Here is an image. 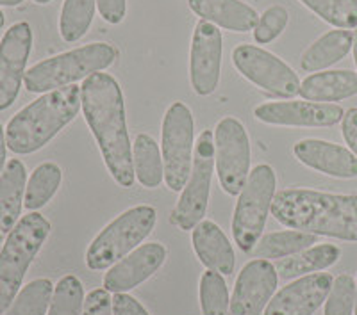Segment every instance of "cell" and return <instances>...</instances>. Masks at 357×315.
<instances>
[{"mask_svg": "<svg viewBox=\"0 0 357 315\" xmlns=\"http://www.w3.org/2000/svg\"><path fill=\"white\" fill-rule=\"evenodd\" d=\"M81 98L86 123L97 139L111 177L120 187H132L136 173L122 88L109 73L98 72L84 79Z\"/></svg>", "mask_w": 357, "mask_h": 315, "instance_id": "obj_1", "label": "cell"}, {"mask_svg": "<svg viewBox=\"0 0 357 315\" xmlns=\"http://www.w3.org/2000/svg\"><path fill=\"white\" fill-rule=\"evenodd\" d=\"M272 216L289 230L357 243V196L311 189L275 194Z\"/></svg>", "mask_w": 357, "mask_h": 315, "instance_id": "obj_2", "label": "cell"}, {"mask_svg": "<svg viewBox=\"0 0 357 315\" xmlns=\"http://www.w3.org/2000/svg\"><path fill=\"white\" fill-rule=\"evenodd\" d=\"M81 109V88L77 84L45 93L11 118L6 129L8 148L18 155L34 154L72 123Z\"/></svg>", "mask_w": 357, "mask_h": 315, "instance_id": "obj_3", "label": "cell"}, {"mask_svg": "<svg viewBox=\"0 0 357 315\" xmlns=\"http://www.w3.org/2000/svg\"><path fill=\"white\" fill-rule=\"evenodd\" d=\"M118 59V50L109 43H91L70 52L49 57L25 72L29 93H49L66 88L93 73L104 72Z\"/></svg>", "mask_w": 357, "mask_h": 315, "instance_id": "obj_4", "label": "cell"}, {"mask_svg": "<svg viewBox=\"0 0 357 315\" xmlns=\"http://www.w3.org/2000/svg\"><path fill=\"white\" fill-rule=\"evenodd\" d=\"M50 234V223L38 212L24 216L0 250V315L11 307L29 266Z\"/></svg>", "mask_w": 357, "mask_h": 315, "instance_id": "obj_5", "label": "cell"}, {"mask_svg": "<svg viewBox=\"0 0 357 315\" xmlns=\"http://www.w3.org/2000/svg\"><path fill=\"white\" fill-rule=\"evenodd\" d=\"M155 219L158 214L151 205H138L126 210L89 244L86 251V266L93 271L113 267L152 234Z\"/></svg>", "mask_w": 357, "mask_h": 315, "instance_id": "obj_6", "label": "cell"}, {"mask_svg": "<svg viewBox=\"0 0 357 315\" xmlns=\"http://www.w3.org/2000/svg\"><path fill=\"white\" fill-rule=\"evenodd\" d=\"M275 187V171L268 164H259L248 175L232 216L234 243L243 253H252L259 243L268 214L272 212Z\"/></svg>", "mask_w": 357, "mask_h": 315, "instance_id": "obj_7", "label": "cell"}, {"mask_svg": "<svg viewBox=\"0 0 357 315\" xmlns=\"http://www.w3.org/2000/svg\"><path fill=\"white\" fill-rule=\"evenodd\" d=\"M193 114L183 102L168 107L161 130V157L168 189L183 191L193 166Z\"/></svg>", "mask_w": 357, "mask_h": 315, "instance_id": "obj_8", "label": "cell"}, {"mask_svg": "<svg viewBox=\"0 0 357 315\" xmlns=\"http://www.w3.org/2000/svg\"><path fill=\"white\" fill-rule=\"evenodd\" d=\"M213 171H215V134L211 130H204L195 143L190 178L172 212V223L178 230L190 232L200 221H204L209 203Z\"/></svg>", "mask_w": 357, "mask_h": 315, "instance_id": "obj_9", "label": "cell"}, {"mask_svg": "<svg viewBox=\"0 0 357 315\" xmlns=\"http://www.w3.org/2000/svg\"><path fill=\"white\" fill-rule=\"evenodd\" d=\"M215 168L229 196L243 191L250 175V139L240 120L227 116L215 129Z\"/></svg>", "mask_w": 357, "mask_h": 315, "instance_id": "obj_10", "label": "cell"}, {"mask_svg": "<svg viewBox=\"0 0 357 315\" xmlns=\"http://www.w3.org/2000/svg\"><path fill=\"white\" fill-rule=\"evenodd\" d=\"M236 70L247 81L279 98H293L301 93V84L296 73L282 59L268 50L254 45H238L232 52Z\"/></svg>", "mask_w": 357, "mask_h": 315, "instance_id": "obj_11", "label": "cell"}, {"mask_svg": "<svg viewBox=\"0 0 357 315\" xmlns=\"http://www.w3.org/2000/svg\"><path fill=\"white\" fill-rule=\"evenodd\" d=\"M222 33L215 24L200 20L190 50V81L199 97L216 91L222 72Z\"/></svg>", "mask_w": 357, "mask_h": 315, "instance_id": "obj_12", "label": "cell"}, {"mask_svg": "<svg viewBox=\"0 0 357 315\" xmlns=\"http://www.w3.org/2000/svg\"><path fill=\"white\" fill-rule=\"evenodd\" d=\"M33 50V29L18 22L8 29L0 43V111L15 104L25 77V66Z\"/></svg>", "mask_w": 357, "mask_h": 315, "instance_id": "obj_13", "label": "cell"}, {"mask_svg": "<svg viewBox=\"0 0 357 315\" xmlns=\"http://www.w3.org/2000/svg\"><path fill=\"white\" fill-rule=\"evenodd\" d=\"M279 282L277 269L270 260L248 262L238 275L229 315H261L273 298Z\"/></svg>", "mask_w": 357, "mask_h": 315, "instance_id": "obj_14", "label": "cell"}, {"mask_svg": "<svg viewBox=\"0 0 357 315\" xmlns=\"http://www.w3.org/2000/svg\"><path fill=\"white\" fill-rule=\"evenodd\" d=\"M254 116L266 125L275 127H333L345 116L336 104L320 102H270L257 105Z\"/></svg>", "mask_w": 357, "mask_h": 315, "instance_id": "obj_15", "label": "cell"}, {"mask_svg": "<svg viewBox=\"0 0 357 315\" xmlns=\"http://www.w3.org/2000/svg\"><path fill=\"white\" fill-rule=\"evenodd\" d=\"M333 282L327 273L302 276L270 299L264 315H312L327 299Z\"/></svg>", "mask_w": 357, "mask_h": 315, "instance_id": "obj_16", "label": "cell"}, {"mask_svg": "<svg viewBox=\"0 0 357 315\" xmlns=\"http://www.w3.org/2000/svg\"><path fill=\"white\" fill-rule=\"evenodd\" d=\"M167 260V248L159 243H146L114 264L104 276V289L113 294L127 292L151 278Z\"/></svg>", "mask_w": 357, "mask_h": 315, "instance_id": "obj_17", "label": "cell"}, {"mask_svg": "<svg viewBox=\"0 0 357 315\" xmlns=\"http://www.w3.org/2000/svg\"><path fill=\"white\" fill-rule=\"evenodd\" d=\"M293 154L304 166L334 178H357V157L350 150L321 139H302Z\"/></svg>", "mask_w": 357, "mask_h": 315, "instance_id": "obj_18", "label": "cell"}, {"mask_svg": "<svg viewBox=\"0 0 357 315\" xmlns=\"http://www.w3.org/2000/svg\"><path fill=\"white\" fill-rule=\"evenodd\" d=\"M193 250L200 262L209 269L223 276L232 275L234 271V250L229 243L227 235L213 221H200L193 228Z\"/></svg>", "mask_w": 357, "mask_h": 315, "instance_id": "obj_19", "label": "cell"}, {"mask_svg": "<svg viewBox=\"0 0 357 315\" xmlns=\"http://www.w3.org/2000/svg\"><path fill=\"white\" fill-rule=\"evenodd\" d=\"M188 4L200 20L211 22L232 33H250L259 22L256 9L241 0H188Z\"/></svg>", "mask_w": 357, "mask_h": 315, "instance_id": "obj_20", "label": "cell"}, {"mask_svg": "<svg viewBox=\"0 0 357 315\" xmlns=\"http://www.w3.org/2000/svg\"><path fill=\"white\" fill-rule=\"evenodd\" d=\"M301 95L307 102H340L357 95V73L350 70H331L312 73L301 84Z\"/></svg>", "mask_w": 357, "mask_h": 315, "instance_id": "obj_21", "label": "cell"}, {"mask_svg": "<svg viewBox=\"0 0 357 315\" xmlns=\"http://www.w3.org/2000/svg\"><path fill=\"white\" fill-rule=\"evenodd\" d=\"M25 166L11 159L0 175V234H9L17 227L27 187Z\"/></svg>", "mask_w": 357, "mask_h": 315, "instance_id": "obj_22", "label": "cell"}, {"mask_svg": "<svg viewBox=\"0 0 357 315\" xmlns=\"http://www.w3.org/2000/svg\"><path fill=\"white\" fill-rule=\"evenodd\" d=\"M354 47V34L347 29L329 31L302 54L301 68L304 72H320L340 63Z\"/></svg>", "mask_w": 357, "mask_h": 315, "instance_id": "obj_23", "label": "cell"}, {"mask_svg": "<svg viewBox=\"0 0 357 315\" xmlns=\"http://www.w3.org/2000/svg\"><path fill=\"white\" fill-rule=\"evenodd\" d=\"M341 250L333 244H318L311 246L301 253L291 255L289 259L280 260L275 266L277 275L282 280H293L298 276L314 275L324 271L327 267L334 266L340 260Z\"/></svg>", "mask_w": 357, "mask_h": 315, "instance_id": "obj_24", "label": "cell"}, {"mask_svg": "<svg viewBox=\"0 0 357 315\" xmlns=\"http://www.w3.org/2000/svg\"><path fill=\"white\" fill-rule=\"evenodd\" d=\"M132 164L138 182L146 189H155L165 180L161 150L158 143L146 134L136 136L132 146Z\"/></svg>", "mask_w": 357, "mask_h": 315, "instance_id": "obj_25", "label": "cell"}, {"mask_svg": "<svg viewBox=\"0 0 357 315\" xmlns=\"http://www.w3.org/2000/svg\"><path fill=\"white\" fill-rule=\"evenodd\" d=\"M318 235L305 234V232L298 230H286V232H275V234H268L259 239L257 246L254 248L252 255L256 259H286L291 255L301 253V251L307 250L312 244H317Z\"/></svg>", "mask_w": 357, "mask_h": 315, "instance_id": "obj_26", "label": "cell"}, {"mask_svg": "<svg viewBox=\"0 0 357 315\" xmlns=\"http://www.w3.org/2000/svg\"><path fill=\"white\" fill-rule=\"evenodd\" d=\"M63 180L61 168L54 162H43L33 171L29 178L27 187H25V200L24 205L27 210H38L45 207L54 194L57 193Z\"/></svg>", "mask_w": 357, "mask_h": 315, "instance_id": "obj_27", "label": "cell"}, {"mask_svg": "<svg viewBox=\"0 0 357 315\" xmlns=\"http://www.w3.org/2000/svg\"><path fill=\"white\" fill-rule=\"evenodd\" d=\"M95 0H65L59 18V33L66 43H75L88 33L95 17Z\"/></svg>", "mask_w": 357, "mask_h": 315, "instance_id": "obj_28", "label": "cell"}, {"mask_svg": "<svg viewBox=\"0 0 357 315\" xmlns=\"http://www.w3.org/2000/svg\"><path fill=\"white\" fill-rule=\"evenodd\" d=\"M54 296V285L49 278H38L27 283L4 315H45Z\"/></svg>", "mask_w": 357, "mask_h": 315, "instance_id": "obj_29", "label": "cell"}, {"mask_svg": "<svg viewBox=\"0 0 357 315\" xmlns=\"http://www.w3.org/2000/svg\"><path fill=\"white\" fill-rule=\"evenodd\" d=\"M305 8L337 29L357 27V0H301Z\"/></svg>", "mask_w": 357, "mask_h": 315, "instance_id": "obj_30", "label": "cell"}, {"mask_svg": "<svg viewBox=\"0 0 357 315\" xmlns=\"http://www.w3.org/2000/svg\"><path fill=\"white\" fill-rule=\"evenodd\" d=\"M84 307V289L81 280L68 275L57 282L54 287L49 315H82Z\"/></svg>", "mask_w": 357, "mask_h": 315, "instance_id": "obj_31", "label": "cell"}, {"mask_svg": "<svg viewBox=\"0 0 357 315\" xmlns=\"http://www.w3.org/2000/svg\"><path fill=\"white\" fill-rule=\"evenodd\" d=\"M200 308L204 315H229V291L220 273L207 271L200 278Z\"/></svg>", "mask_w": 357, "mask_h": 315, "instance_id": "obj_32", "label": "cell"}, {"mask_svg": "<svg viewBox=\"0 0 357 315\" xmlns=\"http://www.w3.org/2000/svg\"><path fill=\"white\" fill-rule=\"evenodd\" d=\"M356 308V282L352 276L340 275L333 282L325 299V315H352Z\"/></svg>", "mask_w": 357, "mask_h": 315, "instance_id": "obj_33", "label": "cell"}, {"mask_svg": "<svg viewBox=\"0 0 357 315\" xmlns=\"http://www.w3.org/2000/svg\"><path fill=\"white\" fill-rule=\"evenodd\" d=\"M289 15L286 8L282 6H272L261 15L256 29H254V40L259 45L272 43L273 40L284 33L286 25H288Z\"/></svg>", "mask_w": 357, "mask_h": 315, "instance_id": "obj_34", "label": "cell"}, {"mask_svg": "<svg viewBox=\"0 0 357 315\" xmlns=\"http://www.w3.org/2000/svg\"><path fill=\"white\" fill-rule=\"evenodd\" d=\"M82 315H113V298L106 289L91 291L84 299Z\"/></svg>", "mask_w": 357, "mask_h": 315, "instance_id": "obj_35", "label": "cell"}, {"mask_svg": "<svg viewBox=\"0 0 357 315\" xmlns=\"http://www.w3.org/2000/svg\"><path fill=\"white\" fill-rule=\"evenodd\" d=\"M95 2H97L100 17L104 18L107 24L111 25L122 24L127 11L126 0H95Z\"/></svg>", "mask_w": 357, "mask_h": 315, "instance_id": "obj_36", "label": "cell"}, {"mask_svg": "<svg viewBox=\"0 0 357 315\" xmlns=\"http://www.w3.org/2000/svg\"><path fill=\"white\" fill-rule=\"evenodd\" d=\"M113 315H151L138 299L126 292H118L113 298Z\"/></svg>", "mask_w": 357, "mask_h": 315, "instance_id": "obj_37", "label": "cell"}, {"mask_svg": "<svg viewBox=\"0 0 357 315\" xmlns=\"http://www.w3.org/2000/svg\"><path fill=\"white\" fill-rule=\"evenodd\" d=\"M341 130H343L347 145L350 146V152L357 157V107L347 111L341 120Z\"/></svg>", "mask_w": 357, "mask_h": 315, "instance_id": "obj_38", "label": "cell"}, {"mask_svg": "<svg viewBox=\"0 0 357 315\" xmlns=\"http://www.w3.org/2000/svg\"><path fill=\"white\" fill-rule=\"evenodd\" d=\"M6 148H8V143H6V134H4V127L0 123V175L4 171V164H6Z\"/></svg>", "mask_w": 357, "mask_h": 315, "instance_id": "obj_39", "label": "cell"}, {"mask_svg": "<svg viewBox=\"0 0 357 315\" xmlns=\"http://www.w3.org/2000/svg\"><path fill=\"white\" fill-rule=\"evenodd\" d=\"M24 0H0V6H8V8H15V6H20Z\"/></svg>", "mask_w": 357, "mask_h": 315, "instance_id": "obj_40", "label": "cell"}, {"mask_svg": "<svg viewBox=\"0 0 357 315\" xmlns=\"http://www.w3.org/2000/svg\"><path fill=\"white\" fill-rule=\"evenodd\" d=\"M354 59H356V66H357V27H356V33H354Z\"/></svg>", "mask_w": 357, "mask_h": 315, "instance_id": "obj_41", "label": "cell"}, {"mask_svg": "<svg viewBox=\"0 0 357 315\" xmlns=\"http://www.w3.org/2000/svg\"><path fill=\"white\" fill-rule=\"evenodd\" d=\"M4 24H6V17H4V13L0 11V29L4 27Z\"/></svg>", "mask_w": 357, "mask_h": 315, "instance_id": "obj_42", "label": "cell"}, {"mask_svg": "<svg viewBox=\"0 0 357 315\" xmlns=\"http://www.w3.org/2000/svg\"><path fill=\"white\" fill-rule=\"evenodd\" d=\"M354 315H357V282H356V308H354Z\"/></svg>", "mask_w": 357, "mask_h": 315, "instance_id": "obj_43", "label": "cell"}, {"mask_svg": "<svg viewBox=\"0 0 357 315\" xmlns=\"http://www.w3.org/2000/svg\"><path fill=\"white\" fill-rule=\"evenodd\" d=\"M34 2H38V4H49L50 0H34Z\"/></svg>", "mask_w": 357, "mask_h": 315, "instance_id": "obj_44", "label": "cell"}]
</instances>
